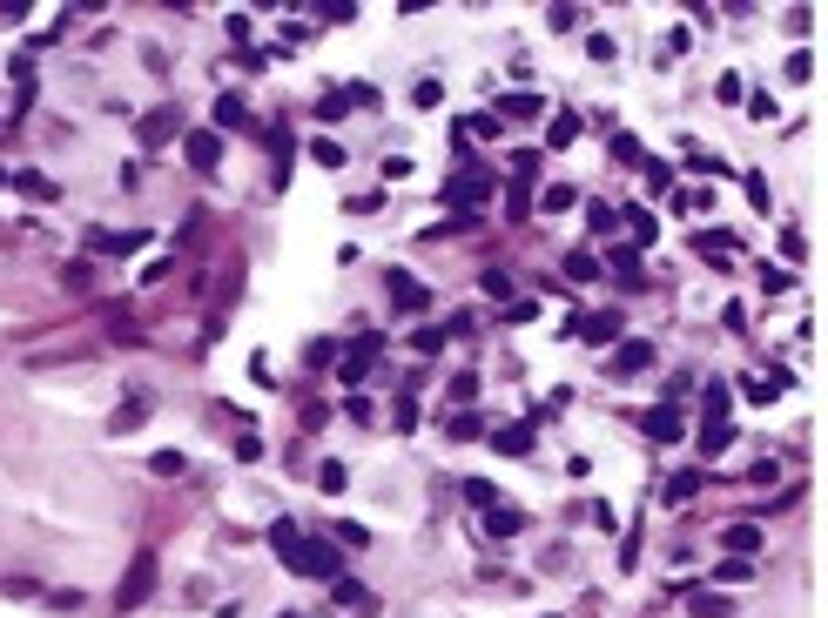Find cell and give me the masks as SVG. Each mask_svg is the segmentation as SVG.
Segmentation results:
<instances>
[{
  "label": "cell",
  "instance_id": "7a4b0ae2",
  "mask_svg": "<svg viewBox=\"0 0 828 618\" xmlns=\"http://www.w3.org/2000/svg\"><path fill=\"white\" fill-rule=\"evenodd\" d=\"M155 572H162V565H155V551H135V558H128V572H122V585H115V612H135V605L155 591Z\"/></svg>",
  "mask_w": 828,
  "mask_h": 618
},
{
  "label": "cell",
  "instance_id": "277c9868",
  "mask_svg": "<svg viewBox=\"0 0 828 618\" xmlns=\"http://www.w3.org/2000/svg\"><path fill=\"white\" fill-rule=\"evenodd\" d=\"M142 242H149V229H122V236H108V229H88V249H101V256H135Z\"/></svg>",
  "mask_w": 828,
  "mask_h": 618
},
{
  "label": "cell",
  "instance_id": "5bb4252c",
  "mask_svg": "<svg viewBox=\"0 0 828 618\" xmlns=\"http://www.w3.org/2000/svg\"><path fill=\"white\" fill-rule=\"evenodd\" d=\"M249 101H243V94H215V121H223V128H249Z\"/></svg>",
  "mask_w": 828,
  "mask_h": 618
},
{
  "label": "cell",
  "instance_id": "8d00e7d4",
  "mask_svg": "<svg viewBox=\"0 0 828 618\" xmlns=\"http://www.w3.org/2000/svg\"><path fill=\"white\" fill-rule=\"evenodd\" d=\"M761 289H767V296H782V289H788V269H775V262H767V269H761Z\"/></svg>",
  "mask_w": 828,
  "mask_h": 618
},
{
  "label": "cell",
  "instance_id": "836d02e7",
  "mask_svg": "<svg viewBox=\"0 0 828 618\" xmlns=\"http://www.w3.org/2000/svg\"><path fill=\"white\" fill-rule=\"evenodd\" d=\"M566 276H572V283H593L599 262H593V256H572V262H566Z\"/></svg>",
  "mask_w": 828,
  "mask_h": 618
},
{
  "label": "cell",
  "instance_id": "44dd1931",
  "mask_svg": "<svg viewBox=\"0 0 828 618\" xmlns=\"http://www.w3.org/2000/svg\"><path fill=\"white\" fill-rule=\"evenodd\" d=\"M694 491H701V470H680V478H667V504H687Z\"/></svg>",
  "mask_w": 828,
  "mask_h": 618
},
{
  "label": "cell",
  "instance_id": "8fae6325",
  "mask_svg": "<svg viewBox=\"0 0 828 618\" xmlns=\"http://www.w3.org/2000/svg\"><path fill=\"white\" fill-rule=\"evenodd\" d=\"M646 437H653V444H680V410L674 404L646 410Z\"/></svg>",
  "mask_w": 828,
  "mask_h": 618
},
{
  "label": "cell",
  "instance_id": "1f68e13d",
  "mask_svg": "<svg viewBox=\"0 0 828 618\" xmlns=\"http://www.w3.org/2000/svg\"><path fill=\"white\" fill-rule=\"evenodd\" d=\"M451 437H459V444L478 437V417H472V410H459V417H451Z\"/></svg>",
  "mask_w": 828,
  "mask_h": 618
},
{
  "label": "cell",
  "instance_id": "ac0fdd59",
  "mask_svg": "<svg viewBox=\"0 0 828 618\" xmlns=\"http://www.w3.org/2000/svg\"><path fill=\"white\" fill-rule=\"evenodd\" d=\"M646 363H653V343H627L613 357V370H620V377H633V370H646Z\"/></svg>",
  "mask_w": 828,
  "mask_h": 618
},
{
  "label": "cell",
  "instance_id": "e575fe53",
  "mask_svg": "<svg viewBox=\"0 0 828 618\" xmlns=\"http://www.w3.org/2000/svg\"><path fill=\"white\" fill-rule=\"evenodd\" d=\"M310 155H317L323 168H337V162H344V148H337V141H310Z\"/></svg>",
  "mask_w": 828,
  "mask_h": 618
},
{
  "label": "cell",
  "instance_id": "5b68a950",
  "mask_svg": "<svg viewBox=\"0 0 828 618\" xmlns=\"http://www.w3.org/2000/svg\"><path fill=\"white\" fill-rule=\"evenodd\" d=\"M566 336H580V343H613V336H620V317H613V309H599V317H580Z\"/></svg>",
  "mask_w": 828,
  "mask_h": 618
},
{
  "label": "cell",
  "instance_id": "9a60e30c",
  "mask_svg": "<svg viewBox=\"0 0 828 618\" xmlns=\"http://www.w3.org/2000/svg\"><path fill=\"white\" fill-rule=\"evenodd\" d=\"M519 525H525V518L506 511V504H491V511H485V531H491V538H519Z\"/></svg>",
  "mask_w": 828,
  "mask_h": 618
},
{
  "label": "cell",
  "instance_id": "f35d334b",
  "mask_svg": "<svg viewBox=\"0 0 828 618\" xmlns=\"http://www.w3.org/2000/svg\"><path fill=\"white\" fill-rule=\"evenodd\" d=\"M438 343H445V330H418V336H411V349H418V357H431Z\"/></svg>",
  "mask_w": 828,
  "mask_h": 618
},
{
  "label": "cell",
  "instance_id": "ffe728a7",
  "mask_svg": "<svg viewBox=\"0 0 828 618\" xmlns=\"http://www.w3.org/2000/svg\"><path fill=\"white\" fill-rule=\"evenodd\" d=\"M108 336H115L122 349H135V343H142V330H135V317H128V309H115V317H108Z\"/></svg>",
  "mask_w": 828,
  "mask_h": 618
},
{
  "label": "cell",
  "instance_id": "6da1fadb",
  "mask_svg": "<svg viewBox=\"0 0 828 618\" xmlns=\"http://www.w3.org/2000/svg\"><path fill=\"white\" fill-rule=\"evenodd\" d=\"M290 572L337 585V578H344V551H337V544H323V538H304V544H296V558H290Z\"/></svg>",
  "mask_w": 828,
  "mask_h": 618
},
{
  "label": "cell",
  "instance_id": "7c38bea8",
  "mask_svg": "<svg viewBox=\"0 0 828 618\" xmlns=\"http://www.w3.org/2000/svg\"><path fill=\"white\" fill-rule=\"evenodd\" d=\"M391 302H398V309H425V302H431V289H418L404 269H391Z\"/></svg>",
  "mask_w": 828,
  "mask_h": 618
},
{
  "label": "cell",
  "instance_id": "3957f363",
  "mask_svg": "<svg viewBox=\"0 0 828 618\" xmlns=\"http://www.w3.org/2000/svg\"><path fill=\"white\" fill-rule=\"evenodd\" d=\"M377 349H384L377 336H357V343H351V349L337 357V377H344V383H357V377L370 370V363H377Z\"/></svg>",
  "mask_w": 828,
  "mask_h": 618
},
{
  "label": "cell",
  "instance_id": "603a6c76",
  "mask_svg": "<svg viewBox=\"0 0 828 618\" xmlns=\"http://www.w3.org/2000/svg\"><path fill=\"white\" fill-rule=\"evenodd\" d=\"M572 202H580V196H572L566 181H552L546 196H539V209H546V215H559V209H572Z\"/></svg>",
  "mask_w": 828,
  "mask_h": 618
},
{
  "label": "cell",
  "instance_id": "f1b7e54d",
  "mask_svg": "<svg viewBox=\"0 0 828 618\" xmlns=\"http://www.w3.org/2000/svg\"><path fill=\"white\" fill-rule=\"evenodd\" d=\"M512 175H519V189H532V181H539V148H525L519 162H512Z\"/></svg>",
  "mask_w": 828,
  "mask_h": 618
},
{
  "label": "cell",
  "instance_id": "4fadbf2b",
  "mask_svg": "<svg viewBox=\"0 0 828 618\" xmlns=\"http://www.w3.org/2000/svg\"><path fill=\"white\" fill-rule=\"evenodd\" d=\"M687 612L694 618H727V612H735V598H727V591H694Z\"/></svg>",
  "mask_w": 828,
  "mask_h": 618
},
{
  "label": "cell",
  "instance_id": "7402d4cb",
  "mask_svg": "<svg viewBox=\"0 0 828 618\" xmlns=\"http://www.w3.org/2000/svg\"><path fill=\"white\" fill-rule=\"evenodd\" d=\"M572 135H580V115H552V128H546V141H552V148H566Z\"/></svg>",
  "mask_w": 828,
  "mask_h": 618
},
{
  "label": "cell",
  "instance_id": "83f0119b",
  "mask_svg": "<svg viewBox=\"0 0 828 618\" xmlns=\"http://www.w3.org/2000/svg\"><path fill=\"white\" fill-rule=\"evenodd\" d=\"M506 215H512V222H525V215H532V189H519V181H512V196H506Z\"/></svg>",
  "mask_w": 828,
  "mask_h": 618
},
{
  "label": "cell",
  "instance_id": "4316f807",
  "mask_svg": "<svg viewBox=\"0 0 828 618\" xmlns=\"http://www.w3.org/2000/svg\"><path fill=\"white\" fill-rule=\"evenodd\" d=\"M491 498H499V491H491L485 478H472V484H465V504H472V511H491Z\"/></svg>",
  "mask_w": 828,
  "mask_h": 618
},
{
  "label": "cell",
  "instance_id": "30bf717a",
  "mask_svg": "<svg viewBox=\"0 0 828 618\" xmlns=\"http://www.w3.org/2000/svg\"><path fill=\"white\" fill-rule=\"evenodd\" d=\"M183 148H189V162H196V168H215V162H223V135H215V128H196Z\"/></svg>",
  "mask_w": 828,
  "mask_h": 618
},
{
  "label": "cell",
  "instance_id": "2e32d148",
  "mask_svg": "<svg viewBox=\"0 0 828 618\" xmlns=\"http://www.w3.org/2000/svg\"><path fill=\"white\" fill-rule=\"evenodd\" d=\"M270 544L283 551V565H290V558H296V544H304V531H296L290 518H276V525H270Z\"/></svg>",
  "mask_w": 828,
  "mask_h": 618
},
{
  "label": "cell",
  "instance_id": "484cf974",
  "mask_svg": "<svg viewBox=\"0 0 828 618\" xmlns=\"http://www.w3.org/2000/svg\"><path fill=\"white\" fill-rule=\"evenodd\" d=\"M183 464H189L183 451H155V464H149V470H155V478H183Z\"/></svg>",
  "mask_w": 828,
  "mask_h": 618
},
{
  "label": "cell",
  "instance_id": "74e56055",
  "mask_svg": "<svg viewBox=\"0 0 828 618\" xmlns=\"http://www.w3.org/2000/svg\"><path fill=\"white\" fill-rule=\"evenodd\" d=\"M61 283H68V289H88L94 276H88V262H68V269H61Z\"/></svg>",
  "mask_w": 828,
  "mask_h": 618
},
{
  "label": "cell",
  "instance_id": "d6a6232c",
  "mask_svg": "<svg viewBox=\"0 0 828 618\" xmlns=\"http://www.w3.org/2000/svg\"><path fill=\"white\" fill-rule=\"evenodd\" d=\"M317 484H323V491H344V484H351V470H344V464H323Z\"/></svg>",
  "mask_w": 828,
  "mask_h": 618
},
{
  "label": "cell",
  "instance_id": "9c48e42d",
  "mask_svg": "<svg viewBox=\"0 0 828 618\" xmlns=\"http://www.w3.org/2000/svg\"><path fill=\"white\" fill-rule=\"evenodd\" d=\"M175 121H183L175 108H155V115H142V121H135V135L149 141V148H155V141H175Z\"/></svg>",
  "mask_w": 828,
  "mask_h": 618
},
{
  "label": "cell",
  "instance_id": "d590c367",
  "mask_svg": "<svg viewBox=\"0 0 828 618\" xmlns=\"http://www.w3.org/2000/svg\"><path fill=\"white\" fill-rule=\"evenodd\" d=\"M782 256H788V262H801V256H808V242H801L795 229H782Z\"/></svg>",
  "mask_w": 828,
  "mask_h": 618
},
{
  "label": "cell",
  "instance_id": "8992f818",
  "mask_svg": "<svg viewBox=\"0 0 828 618\" xmlns=\"http://www.w3.org/2000/svg\"><path fill=\"white\" fill-rule=\"evenodd\" d=\"M330 598H337L351 618H377V598H370L364 585H351V578H337V585H330Z\"/></svg>",
  "mask_w": 828,
  "mask_h": 618
},
{
  "label": "cell",
  "instance_id": "d4e9b609",
  "mask_svg": "<svg viewBox=\"0 0 828 618\" xmlns=\"http://www.w3.org/2000/svg\"><path fill=\"white\" fill-rule=\"evenodd\" d=\"M707 423H727V383H707Z\"/></svg>",
  "mask_w": 828,
  "mask_h": 618
},
{
  "label": "cell",
  "instance_id": "cb8c5ba5",
  "mask_svg": "<svg viewBox=\"0 0 828 618\" xmlns=\"http://www.w3.org/2000/svg\"><path fill=\"white\" fill-rule=\"evenodd\" d=\"M727 444H735V437H727V423H707V430H701V457H721Z\"/></svg>",
  "mask_w": 828,
  "mask_h": 618
},
{
  "label": "cell",
  "instance_id": "d6986e66",
  "mask_svg": "<svg viewBox=\"0 0 828 618\" xmlns=\"http://www.w3.org/2000/svg\"><path fill=\"white\" fill-rule=\"evenodd\" d=\"M727 551L754 558V551H761V531H754V525H727Z\"/></svg>",
  "mask_w": 828,
  "mask_h": 618
},
{
  "label": "cell",
  "instance_id": "52a82bcc",
  "mask_svg": "<svg viewBox=\"0 0 828 618\" xmlns=\"http://www.w3.org/2000/svg\"><path fill=\"white\" fill-rule=\"evenodd\" d=\"M491 451H499V457H525V451H532V423H499V430H491Z\"/></svg>",
  "mask_w": 828,
  "mask_h": 618
},
{
  "label": "cell",
  "instance_id": "f546056e",
  "mask_svg": "<svg viewBox=\"0 0 828 618\" xmlns=\"http://www.w3.org/2000/svg\"><path fill=\"white\" fill-rule=\"evenodd\" d=\"M546 28H552V34H566V28H580V7H546Z\"/></svg>",
  "mask_w": 828,
  "mask_h": 618
},
{
  "label": "cell",
  "instance_id": "4dcf8cb0",
  "mask_svg": "<svg viewBox=\"0 0 828 618\" xmlns=\"http://www.w3.org/2000/svg\"><path fill=\"white\" fill-rule=\"evenodd\" d=\"M627 229H633V242H653V215L646 209H627Z\"/></svg>",
  "mask_w": 828,
  "mask_h": 618
},
{
  "label": "cell",
  "instance_id": "ba28073f",
  "mask_svg": "<svg viewBox=\"0 0 828 618\" xmlns=\"http://www.w3.org/2000/svg\"><path fill=\"white\" fill-rule=\"evenodd\" d=\"M135 423H149V397H122V404H115V417H108V430H115V437H128V430H135Z\"/></svg>",
  "mask_w": 828,
  "mask_h": 618
},
{
  "label": "cell",
  "instance_id": "e0dca14e",
  "mask_svg": "<svg viewBox=\"0 0 828 618\" xmlns=\"http://www.w3.org/2000/svg\"><path fill=\"white\" fill-rule=\"evenodd\" d=\"M14 189H20L28 202H54V196H61V189H54L47 175H34V168H28V175H14Z\"/></svg>",
  "mask_w": 828,
  "mask_h": 618
}]
</instances>
